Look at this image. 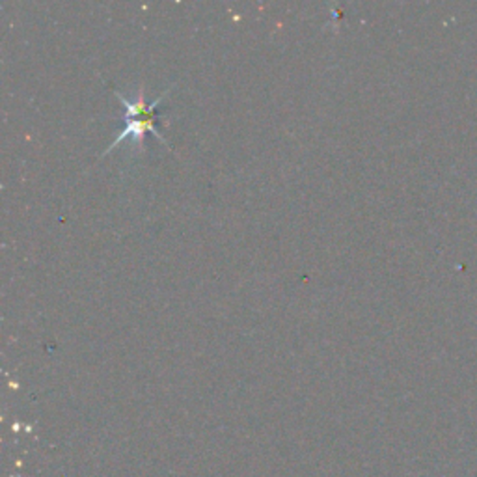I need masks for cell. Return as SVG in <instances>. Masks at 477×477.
<instances>
[{"mask_svg":"<svg viewBox=\"0 0 477 477\" xmlns=\"http://www.w3.org/2000/svg\"><path fill=\"white\" fill-rule=\"evenodd\" d=\"M168 93H170V90H167L165 93L158 95V98L155 101L148 103L146 101V90H144V86L138 88V95H137L135 101H129V100L125 98L123 93H119L118 90H114V95L119 100V103L125 107V112H127V116H125V127H123L121 133L116 135L114 142L101 153V157L109 155L119 142H123L127 138H131L133 144L138 146V151H144V142H146V137L148 135L157 137L163 144H167L168 149H172V146L168 144V140L161 133H158V129H157V123H158V119H161V118L157 116V105L161 103Z\"/></svg>","mask_w":477,"mask_h":477,"instance_id":"obj_1","label":"cell"}]
</instances>
